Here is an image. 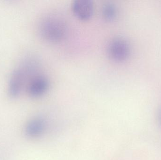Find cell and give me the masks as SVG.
<instances>
[{
    "label": "cell",
    "instance_id": "cell-1",
    "mask_svg": "<svg viewBox=\"0 0 161 160\" xmlns=\"http://www.w3.org/2000/svg\"><path fill=\"white\" fill-rule=\"evenodd\" d=\"M38 64L37 60L31 56H27L20 61L8 80V91L10 96H19L26 88L30 80L36 76Z\"/></svg>",
    "mask_w": 161,
    "mask_h": 160
},
{
    "label": "cell",
    "instance_id": "cell-2",
    "mask_svg": "<svg viewBox=\"0 0 161 160\" xmlns=\"http://www.w3.org/2000/svg\"><path fill=\"white\" fill-rule=\"evenodd\" d=\"M39 33L45 40L58 42L65 38L67 27L65 22L56 17L50 16L42 19L39 25Z\"/></svg>",
    "mask_w": 161,
    "mask_h": 160
},
{
    "label": "cell",
    "instance_id": "cell-3",
    "mask_svg": "<svg viewBox=\"0 0 161 160\" xmlns=\"http://www.w3.org/2000/svg\"><path fill=\"white\" fill-rule=\"evenodd\" d=\"M107 54L114 61L121 62L126 60L130 54V47L128 41L122 37L112 39L107 45Z\"/></svg>",
    "mask_w": 161,
    "mask_h": 160
},
{
    "label": "cell",
    "instance_id": "cell-4",
    "mask_svg": "<svg viewBox=\"0 0 161 160\" xmlns=\"http://www.w3.org/2000/svg\"><path fill=\"white\" fill-rule=\"evenodd\" d=\"M49 86V79L44 75H37L30 80L26 89L31 96L38 97L47 92Z\"/></svg>",
    "mask_w": 161,
    "mask_h": 160
},
{
    "label": "cell",
    "instance_id": "cell-5",
    "mask_svg": "<svg viewBox=\"0 0 161 160\" xmlns=\"http://www.w3.org/2000/svg\"><path fill=\"white\" fill-rule=\"evenodd\" d=\"M71 8L78 18L86 20L93 14L94 4L91 0H75L72 3Z\"/></svg>",
    "mask_w": 161,
    "mask_h": 160
},
{
    "label": "cell",
    "instance_id": "cell-6",
    "mask_svg": "<svg viewBox=\"0 0 161 160\" xmlns=\"http://www.w3.org/2000/svg\"><path fill=\"white\" fill-rule=\"evenodd\" d=\"M45 122L42 118H36L29 123L27 127V133L30 136H39L45 129Z\"/></svg>",
    "mask_w": 161,
    "mask_h": 160
},
{
    "label": "cell",
    "instance_id": "cell-7",
    "mask_svg": "<svg viewBox=\"0 0 161 160\" xmlns=\"http://www.w3.org/2000/svg\"><path fill=\"white\" fill-rule=\"evenodd\" d=\"M117 8L111 2H108L103 4L102 8V14L104 18L108 20H112L117 16Z\"/></svg>",
    "mask_w": 161,
    "mask_h": 160
},
{
    "label": "cell",
    "instance_id": "cell-8",
    "mask_svg": "<svg viewBox=\"0 0 161 160\" xmlns=\"http://www.w3.org/2000/svg\"><path fill=\"white\" fill-rule=\"evenodd\" d=\"M158 120L160 124L161 125V109L159 113Z\"/></svg>",
    "mask_w": 161,
    "mask_h": 160
}]
</instances>
